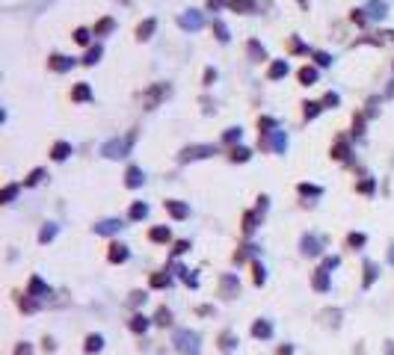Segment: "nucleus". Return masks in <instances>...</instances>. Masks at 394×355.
<instances>
[{
    "label": "nucleus",
    "mask_w": 394,
    "mask_h": 355,
    "mask_svg": "<svg viewBox=\"0 0 394 355\" xmlns=\"http://www.w3.org/2000/svg\"><path fill=\"white\" fill-rule=\"evenodd\" d=\"M148 240H151V243H169V240H172V231H169L166 225H157V228L148 231Z\"/></svg>",
    "instance_id": "14"
},
{
    "label": "nucleus",
    "mask_w": 394,
    "mask_h": 355,
    "mask_svg": "<svg viewBox=\"0 0 394 355\" xmlns=\"http://www.w3.org/2000/svg\"><path fill=\"white\" fill-rule=\"evenodd\" d=\"M350 21H353V24H359V27H362V24H365V21H368V15H365V9H353V15H350Z\"/></svg>",
    "instance_id": "44"
},
{
    "label": "nucleus",
    "mask_w": 394,
    "mask_h": 355,
    "mask_svg": "<svg viewBox=\"0 0 394 355\" xmlns=\"http://www.w3.org/2000/svg\"><path fill=\"white\" fill-rule=\"evenodd\" d=\"M228 157H231L234 163H246V160H249V148H240V145H234V148L228 151Z\"/></svg>",
    "instance_id": "30"
},
{
    "label": "nucleus",
    "mask_w": 394,
    "mask_h": 355,
    "mask_svg": "<svg viewBox=\"0 0 394 355\" xmlns=\"http://www.w3.org/2000/svg\"><path fill=\"white\" fill-rule=\"evenodd\" d=\"M219 287H222V296H225V299H234V296L240 293V281H237L234 276H222Z\"/></svg>",
    "instance_id": "8"
},
{
    "label": "nucleus",
    "mask_w": 394,
    "mask_h": 355,
    "mask_svg": "<svg viewBox=\"0 0 394 355\" xmlns=\"http://www.w3.org/2000/svg\"><path fill=\"white\" fill-rule=\"evenodd\" d=\"M320 110H323V104H317V101H306V104H303V116H306V118H317Z\"/></svg>",
    "instance_id": "23"
},
{
    "label": "nucleus",
    "mask_w": 394,
    "mask_h": 355,
    "mask_svg": "<svg viewBox=\"0 0 394 355\" xmlns=\"http://www.w3.org/2000/svg\"><path fill=\"white\" fill-rule=\"evenodd\" d=\"M332 157H335V160H347V157H350V145H347V139H344V136L332 145Z\"/></svg>",
    "instance_id": "20"
},
{
    "label": "nucleus",
    "mask_w": 394,
    "mask_h": 355,
    "mask_svg": "<svg viewBox=\"0 0 394 355\" xmlns=\"http://www.w3.org/2000/svg\"><path fill=\"white\" fill-rule=\"evenodd\" d=\"M131 302H133V305H139V302H145V293H139V290H136V293H131Z\"/></svg>",
    "instance_id": "59"
},
{
    "label": "nucleus",
    "mask_w": 394,
    "mask_h": 355,
    "mask_svg": "<svg viewBox=\"0 0 394 355\" xmlns=\"http://www.w3.org/2000/svg\"><path fill=\"white\" fill-rule=\"evenodd\" d=\"M338 267V258L332 255V258H326V264H323V270H335Z\"/></svg>",
    "instance_id": "58"
},
{
    "label": "nucleus",
    "mask_w": 394,
    "mask_h": 355,
    "mask_svg": "<svg viewBox=\"0 0 394 355\" xmlns=\"http://www.w3.org/2000/svg\"><path fill=\"white\" fill-rule=\"evenodd\" d=\"M163 207H166V213H169L172 219H187V216H190V207H187L184 201H175V198H166V201H163Z\"/></svg>",
    "instance_id": "6"
},
{
    "label": "nucleus",
    "mask_w": 394,
    "mask_h": 355,
    "mask_svg": "<svg viewBox=\"0 0 394 355\" xmlns=\"http://www.w3.org/2000/svg\"><path fill=\"white\" fill-rule=\"evenodd\" d=\"M374 278H377V267H374V261H365V287H371Z\"/></svg>",
    "instance_id": "33"
},
{
    "label": "nucleus",
    "mask_w": 394,
    "mask_h": 355,
    "mask_svg": "<svg viewBox=\"0 0 394 355\" xmlns=\"http://www.w3.org/2000/svg\"><path fill=\"white\" fill-rule=\"evenodd\" d=\"M225 3H231V0H208V9H211V12H219Z\"/></svg>",
    "instance_id": "55"
},
{
    "label": "nucleus",
    "mask_w": 394,
    "mask_h": 355,
    "mask_svg": "<svg viewBox=\"0 0 394 355\" xmlns=\"http://www.w3.org/2000/svg\"><path fill=\"white\" fill-rule=\"evenodd\" d=\"M314 62H317V65H332V56L323 53V50H314Z\"/></svg>",
    "instance_id": "45"
},
{
    "label": "nucleus",
    "mask_w": 394,
    "mask_h": 355,
    "mask_svg": "<svg viewBox=\"0 0 394 355\" xmlns=\"http://www.w3.org/2000/svg\"><path fill=\"white\" fill-rule=\"evenodd\" d=\"M252 335H255V338H270V335H273V326H270L267 320H258V323L252 326Z\"/></svg>",
    "instance_id": "24"
},
{
    "label": "nucleus",
    "mask_w": 394,
    "mask_h": 355,
    "mask_svg": "<svg viewBox=\"0 0 394 355\" xmlns=\"http://www.w3.org/2000/svg\"><path fill=\"white\" fill-rule=\"evenodd\" d=\"M252 270H255V284H264V281H267V273H264V267H261V264H252Z\"/></svg>",
    "instance_id": "49"
},
{
    "label": "nucleus",
    "mask_w": 394,
    "mask_h": 355,
    "mask_svg": "<svg viewBox=\"0 0 394 355\" xmlns=\"http://www.w3.org/2000/svg\"><path fill=\"white\" fill-rule=\"evenodd\" d=\"M300 193H303V196H320V187H311V184H300Z\"/></svg>",
    "instance_id": "52"
},
{
    "label": "nucleus",
    "mask_w": 394,
    "mask_h": 355,
    "mask_svg": "<svg viewBox=\"0 0 394 355\" xmlns=\"http://www.w3.org/2000/svg\"><path fill=\"white\" fill-rule=\"evenodd\" d=\"M119 231H122V222L119 219H104V222L95 225V234H107L110 237V234H119Z\"/></svg>",
    "instance_id": "11"
},
{
    "label": "nucleus",
    "mask_w": 394,
    "mask_h": 355,
    "mask_svg": "<svg viewBox=\"0 0 394 355\" xmlns=\"http://www.w3.org/2000/svg\"><path fill=\"white\" fill-rule=\"evenodd\" d=\"M133 139H136V130H131L125 139H110V142H104L101 154H104V157H110V160H119V157H125V154L131 151Z\"/></svg>",
    "instance_id": "1"
},
{
    "label": "nucleus",
    "mask_w": 394,
    "mask_h": 355,
    "mask_svg": "<svg viewBox=\"0 0 394 355\" xmlns=\"http://www.w3.org/2000/svg\"><path fill=\"white\" fill-rule=\"evenodd\" d=\"M107 258H110L113 264H125V261H128V246L113 243V246H110V252H107Z\"/></svg>",
    "instance_id": "15"
},
{
    "label": "nucleus",
    "mask_w": 394,
    "mask_h": 355,
    "mask_svg": "<svg viewBox=\"0 0 394 355\" xmlns=\"http://www.w3.org/2000/svg\"><path fill=\"white\" fill-rule=\"evenodd\" d=\"M288 50H291V53H303V50H308V47H306L297 36H291V39H288Z\"/></svg>",
    "instance_id": "36"
},
{
    "label": "nucleus",
    "mask_w": 394,
    "mask_h": 355,
    "mask_svg": "<svg viewBox=\"0 0 394 355\" xmlns=\"http://www.w3.org/2000/svg\"><path fill=\"white\" fill-rule=\"evenodd\" d=\"M169 284H172V278L166 273H154L151 276V287H169Z\"/></svg>",
    "instance_id": "34"
},
{
    "label": "nucleus",
    "mask_w": 394,
    "mask_h": 355,
    "mask_svg": "<svg viewBox=\"0 0 394 355\" xmlns=\"http://www.w3.org/2000/svg\"><path fill=\"white\" fill-rule=\"evenodd\" d=\"M101 347H104L101 335H89V338H86V353H98Z\"/></svg>",
    "instance_id": "35"
},
{
    "label": "nucleus",
    "mask_w": 394,
    "mask_h": 355,
    "mask_svg": "<svg viewBox=\"0 0 394 355\" xmlns=\"http://www.w3.org/2000/svg\"><path fill=\"white\" fill-rule=\"evenodd\" d=\"M142 181H145V178H142V169H139V166H128V172H125V184H128L131 190H136Z\"/></svg>",
    "instance_id": "10"
},
{
    "label": "nucleus",
    "mask_w": 394,
    "mask_h": 355,
    "mask_svg": "<svg viewBox=\"0 0 394 355\" xmlns=\"http://www.w3.org/2000/svg\"><path fill=\"white\" fill-rule=\"evenodd\" d=\"M211 154H217L214 145H187V148L178 154V160H181V163H190V160H202V157H211Z\"/></svg>",
    "instance_id": "2"
},
{
    "label": "nucleus",
    "mask_w": 394,
    "mask_h": 355,
    "mask_svg": "<svg viewBox=\"0 0 394 355\" xmlns=\"http://www.w3.org/2000/svg\"><path fill=\"white\" fill-rule=\"evenodd\" d=\"M338 101H341V98H338L335 92H329V95L323 98V107H338Z\"/></svg>",
    "instance_id": "53"
},
{
    "label": "nucleus",
    "mask_w": 394,
    "mask_h": 355,
    "mask_svg": "<svg viewBox=\"0 0 394 355\" xmlns=\"http://www.w3.org/2000/svg\"><path fill=\"white\" fill-rule=\"evenodd\" d=\"M131 329H133V332H145V329H148V320H145L142 314H136V317L131 320Z\"/></svg>",
    "instance_id": "41"
},
{
    "label": "nucleus",
    "mask_w": 394,
    "mask_h": 355,
    "mask_svg": "<svg viewBox=\"0 0 394 355\" xmlns=\"http://www.w3.org/2000/svg\"><path fill=\"white\" fill-rule=\"evenodd\" d=\"M71 65H74V59H68V56H62V53H53V56L47 59V68H50V71H56V74L68 71Z\"/></svg>",
    "instance_id": "7"
},
{
    "label": "nucleus",
    "mask_w": 394,
    "mask_h": 355,
    "mask_svg": "<svg viewBox=\"0 0 394 355\" xmlns=\"http://www.w3.org/2000/svg\"><path fill=\"white\" fill-rule=\"evenodd\" d=\"M214 80H217V71L208 68V71H205V86H214Z\"/></svg>",
    "instance_id": "57"
},
{
    "label": "nucleus",
    "mask_w": 394,
    "mask_h": 355,
    "mask_svg": "<svg viewBox=\"0 0 394 355\" xmlns=\"http://www.w3.org/2000/svg\"><path fill=\"white\" fill-rule=\"evenodd\" d=\"M15 193H18V184H9V187H6V190H3V196H0V198H3V201H6V204H9V201H12V198H15Z\"/></svg>",
    "instance_id": "47"
},
{
    "label": "nucleus",
    "mask_w": 394,
    "mask_h": 355,
    "mask_svg": "<svg viewBox=\"0 0 394 355\" xmlns=\"http://www.w3.org/2000/svg\"><path fill=\"white\" fill-rule=\"evenodd\" d=\"M314 290H329V273L326 270L314 273Z\"/></svg>",
    "instance_id": "27"
},
{
    "label": "nucleus",
    "mask_w": 394,
    "mask_h": 355,
    "mask_svg": "<svg viewBox=\"0 0 394 355\" xmlns=\"http://www.w3.org/2000/svg\"><path fill=\"white\" fill-rule=\"evenodd\" d=\"M53 237H56V225H44L42 234H39V243H47V240H53Z\"/></svg>",
    "instance_id": "39"
},
{
    "label": "nucleus",
    "mask_w": 394,
    "mask_h": 355,
    "mask_svg": "<svg viewBox=\"0 0 394 355\" xmlns=\"http://www.w3.org/2000/svg\"><path fill=\"white\" fill-rule=\"evenodd\" d=\"M362 127H365V116H353V133H356V136H362V133H365Z\"/></svg>",
    "instance_id": "46"
},
{
    "label": "nucleus",
    "mask_w": 394,
    "mask_h": 355,
    "mask_svg": "<svg viewBox=\"0 0 394 355\" xmlns=\"http://www.w3.org/2000/svg\"><path fill=\"white\" fill-rule=\"evenodd\" d=\"M89 36H92V33H89L86 27H80V30H74V41H77V44H89Z\"/></svg>",
    "instance_id": "42"
},
{
    "label": "nucleus",
    "mask_w": 394,
    "mask_h": 355,
    "mask_svg": "<svg viewBox=\"0 0 394 355\" xmlns=\"http://www.w3.org/2000/svg\"><path fill=\"white\" fill-rule=\"evenodd\" d=\"M228 6H231L234 12H243V15H246V12H255V0H231Z\"/></svg>",
    "instance_id": "28"
},
{
    "label": "nucleus",
    "mask_w": 394,
    "mask_h": 355,
    "mask_svg": "<svg viewBox=\"0 0 394 355\" xmlns=\"http://www.w3.org/2000/svg\"><path fill=\"white\" fill-rule=\"evenodd\" d=\"M187 249H190V243H187V240H178V243H175V249H172V252H175V255H184V252H187Z\"/></svg>",
    "instance_id": "56"
},
{
    "label": "nucleus",
    "mask_w": 394,
    "mask_h": 355,
    "mask_svg": "<svg viewBox=\"0 0 394 355\" xmlns=\"http://www.w3.org/2000/svg\"><path fill=\"white\" fill-rule=\"evenodd\" d=\"M285 74H288V59H276V62L267 68V77H270V80H282Z\"/></svg>",
    "instance_id": "12"
},
{
    "label": "nucleus",
    "mask_w": 394,
    "mask_h": 355,
    "mask_svg": "<svg viewBox=\"0 0 394 355\" xmlns=\"http://www.w3.org/2000/svg\"><path fill=\"white\" fill-rule=\"evenodd\" d=\"M303 255H320V243L314 237H303Z\"/></svg>",
    "instance_id": "26"
},
{
    "label": "nucleus",
    "mask_w": 394,
    "mask_h": 355,
    "mask_svg": "<svg viewBox=\"0 0 394 355\" xmlns=\"http://www.w3.org/2000/svg\"><path fill=\"white\" fill-rule=\"evenodd\" d=\"M258 127L264 130V136H267V133H276V130H273V127H276V118H270V116H261V118H258Z\"/></svg>",
    "instance_id": "32"
},
{
    "label": "nucleus",
    "mask_w": 394,
    "mask_h": 355,
    "mask_svg": "<svg viewBox=\"0 0 394 355\" xmlns=\"http://www.w3.org/2000/svg\"><path fill=\"white\" fill-rule=\"evenodd\" d=\"M178 24L184 27V30H202V24H205V18L196 12V9H187L184 15H178Z\"/></svg>",
    "instance_id": "5"
},
{
    "label": "nucleus",
    "mask_w": 394,
    "mask_h": 355,
    "mask_svg": "<svg viewBox=\"0 0 394 355\" xmlns=\"http://www.w3.org/2000/svg\"><path fill=\"white\" fill-rule=\"evenodd\" d=\"M113 30H116V21H113V18H101V21L95 24L92 33H95V36H107V33H113Z\"/></svg>",
    "instance_id": "21"
},
{
    "label": "nucleus",
    "mask_w": 394,
    "mask_h": 355,
    "mask_svg": "<svg viewBox=\"0 0 394 355\" xmlns=\"http://www.w3.org/2000/svg\"><path fill=\"white\" fill-rule=\"evenodd\" d=\"M169 320H172V314H169L166 308H160V311H157V320H154V323H157V326H169Z\"/></svg>",
    "instance_id": "50"
},
{
    "label": "nucleus",
    "mask_w": 394,
    "mask_h": 355,
    "mask_svg": "<svg viewBox=\"0 0 394 355\" xmlns=\"http://www.w3.org/2000/svg\"><path fill=\"white\" fill-rule=\"evenodd\" d=\"M154 27H157V21L154 18H145L139 27H136V39L139 41H145V39H151V33H154Z\"/></svg>",
    "instance_id": "16"
},
{
    "label": "nucleus",
    "mask_w": 394,
    "mask_h": 355,
    "mask_svg": "<svg viewBox=\"0 0 394 355\" xmlns=\"http://www.w3.org/2000/svg\"><path fill=\"white\" fill-rule=\"evenodd\" d=\"M36 293H47V287L42 284V278L36 276V278H30V296H36Z\"/></svg>",
    "instance_id": "40"
},
{
    "label": "nucleus",
    "mask_w": 394,
    "mask_h": 355,
    "mask_svg": "<svg viewBox=\"0 0 394 355\" xmlns=\"http://www.w3.org/2000/svg\"><path fill=\"white\" fill-rule=\"evenodd\" d=\"M219 347H222V350H231V347H234V335H231V332H222Z\"/></svg>",
    "instance_id": "51"
},
{
    "label": "nucleus",
    "mask_w": 394,
    "mask_h": 355,
    "mask_svg": "<svg viewBox=\"0 0 394 355\" xmlns=\"http://www.w3.org/2000/svg\"><path fill=\"white\" fill-rule=\"evenodd\" d=\"M214 36H217V41H222V44H225V41L231 39V36H228V27H225V24H222L219 18L214 21Z\"/></svg>",
    "instance_id": "25"
},
{
    "label": "nucleus",
    "mask_w": 394,
    "mask_h": 355,
    "mask_svg": "<svg viewBox=\"0 0 394 355\" xmlns=\"http://www.w3.org/2000/svg\"><path fill=\"white\" fill-rule=\"evenodd\" d=\"M145 216H148V204H142V201L131 204V219H145Z\"/></svg>",
    "instance_id": "31"
},
{
    "label": "nucleus",
    "mask_w": 394,
    "mask_h": 355,
    "mask_svg": "<svg viewBox=\"0 0 394 355\" xmlns=\"http://www.w3.org/2000/svg\"><path fill=\"white\" fill-rule=\"evenodd\" d=\"M279 355H291V347H282V350H279Z\"/></svg>",
    "instance_id": "61"
},
{
    "label": "nucleus",
    "mask_w": 394,
    "mask_h": 355,
    "mask_svg": "<svg viewBox=\"0 0 394 355\" xmlns=\"http://www.w3.org/2000/svg\"><path fill=\"white\" fill-rule=\"evenodd\" d=\"M255 213H243V234H252L255 231Z\"/></svg>",
    "instance_id": "38"
},
{
    "label": "nucleus",
    "mask_w": 394,
    "mask_h": 355,
    "mask_svg": "<svg viewBox=\"0 0 394 355\" xmlns=\"http://www.w3.org/2000/svg\"><path fill=\"white\" fill-rule=\"evenodd\" d=\"M347 246H350V249L365 246V234H350V237H347Z\"/></svg>",
    "instance_id": "48"
},
{
    "label": "nucleus",
    "mask_w": 394,
    "mask_h": 355,
    "mask_svg": "<svg viewBox=\"0 0 394 355\" xmlns=\"http://www.w3.org/2000/svg\"><path fill=\"white\" fill-rule=\"evenodd\" d=\"M169 92H172V89H169V83H154V86L145 92V107H148V110H154V107H157V101H160V98H166Z\"/></svg>",
    "instance_id": "4"
},
{
    "label": "nucleus",
    "mask_w": 394,
    "mask_h": 355,
    "mask_svg": "<svg viewBox=\"0 0 394 355\" xmlns=\"http://www.w3.org/2000/svg\"><path fill=\"white\" fill-rule=\"evenodd\" d=\"M68 154H71V142H62V139H59V142H53V148H50V157H53L56 163H62Z\"/></svg>",
    "instance_id": "13"
},
{
    "label": "nucleus",
    "mask_w": 394,
    "mask_h": 355,
    "mask_svg": "<svg viewBox=\"0 0 394 355\" xmlns=\"http://www.w3.org/2000/svg\"><path fill=\"white\" fill-rule=\"evenodd\" d=\"M240 136H243V130H240V127H228V130L222 133V139H225V142H240Z\"/></svg>",
    "instance_id": "37"
},
{
    "label": "nucleus",
    "mask_w": 394,
    "mask_h": 355,
    "mask_svg": "<svg viewBox=\"0 0 394 355\" xmlns=\"http://www.w3.org/2000/svg\"><path fill=\"white\" fill-rule=\"evenodd\" d=\"M101 53H104V50H101V44L89 47V50H86V56H83V65H95V62L101 59Z\"/></svg>",
    "instance_id": "29"
},
{
    "label": "nucleus",
    "mask_w": 394,
    "mask_h": 355,
    "mask_svg": "<svg viewBox=\"0 0 394 355\" xmlns=\"http://www.w3.org/2000/svg\"><path fill=\"white\" fill-rule=\"evenodd\" d=\"M270 148H273V151H279V154L288 148V136H285V130H276V133H273V139H270Z\"/></svg>",
    "instance_id": "22"
},
{
    "label": "nucleus",
    "mask_w": 394,
    "mask_h": 355,
    "mask_svg": "<svg viewBox=\"0 0 394 355\" xmlns=\"http://www.w3.org/2000/svg\"><path fill=\"white\" fill-rule=\"evenodd\" d=\"M246 53H249V59H252V62L267 59V50H264V44H261L258 39H249V41H246Z\"/></svg>",
    "instance_id": "9"
},
{
    "label": "nucleus",
    "mask_w": 394,
    "mask_h": 355,
    "mask_svg": "<svg viewBox=\"0 0 394 355\" xmlns=\"http://www.w3.org/2000/svg\"><path fill=\"white\" fill-rule=\"evenodd\" d=\"M89 98H92L89 83H77V86L71 89V101H89Z\"/></svg>",
    "instance_id": "19"
},
{
    "label": "nucleus",
    "mask_w": 394,
    "mask_h": 355,
    "mask_svg": "<svg viewBox=\"0 0 394 355\" xmlns=\"http://www.w3.org/2000/svg\"><path fill=\"white\" fill-rule=\"evenodd\" d=\"M15 355H30V347H27V344H24V347H18V350H15Z\"/></svg>",
    "instance_id": "60"
},
{
    "label": "nucleus",
    "mask_w": 394,
    "mask_h": 355,
    "mask_svg": "<svg viewBox=\"0 0 394 355\" xmlns=\"http://www.w3.org/2000/svg\"><path fill=\"white\" fill-rule=\"evenodd\" d=\"M175 344H178V353H184V355L199 353V335H193V332H178Z\"/></svg>",
    "instance_id": "3"
},
{
    "label": "nucleus",
    "mask_w": 394,
    "mask_h": 355,
    "mask_svg": "<svg viewBox=\"0 0 394 355\" xmlns=\"http://www.w3.org/2000/svg\"><path fill=\"white\" fill-rule=\"evenodd\" d=\"M297 77H300V83H303V86H311V83L317 80V68H311V65H303V68L297 71Z\"/></svg>",
    "instance_id": "18"
},
{
    "label": "nucleus",
    "mask_w": 394,
    "mask_h": 355,
    "mask_svg": "<svg viewBox=\"0 0 394 355\" xmlns=\"http://www.w3.org/2000/svg\"><path fill=\"white\" fill-rule=\"evenodd\" d=\"M389 261H392V264H394V246H392V249H389Z\"/></svg>",
    "instance_id": "62"
},
{
    "label": "nucleus",
    "mask_w": 394,
    "mask_h": 355,
    "mask_svg": "<svg viewBox=\"0 0 394 355\" xmlns=\"http://www.w3.org/2000/svg\"><path fill=\"white\" fill-rule=\"evenodd\" d=\"M42 178H44V169H33V172H30V178H27L24 184H27V187H36Z\"/></svg>",
    "instance_id": "43"
},
{
    "label": "nucleus",
    "mask_w": 394,
    "mask_h": 355,
    "mask_svg": "<svg viewBox=\"0 0 394 355\" xmlns=\"http://www.w3.org/2000/svg\"><path fill=\"white\" fill-rule=\"evenodd\" d=\"M365 12H368V18H386V12H389V6H386L383 0H371Z\"/></svg>",
    "instance_id": "17"
},
{
    "label": "nucleus",
    "mask_w": 394,
    "mask_h": 355,
    "mask_svg": "<svg viewBox=\"0 0 394 355\" xmlns=\"http://www.w3.org/2000/svg\"><path fill=\"white\" fill-rule=\"evenodd\" d=\"M359 193H374V178H368V181H362L359 187H356Z\"/></svg>",
    "instance_id": "54"
}]
</instances>
